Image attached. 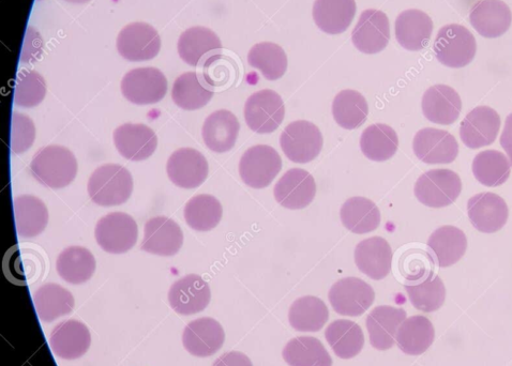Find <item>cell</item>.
Listing matches in <instances>:
<instances>
[{
  "label": "cell",
  "instance_id": "obj_1",
  "mask_svg": "<svg viewBox=\"0 0 512 366\" xmlns=\"http://www.w3.org/2000/svg\"><path fill=\"white\" fill-rule=\"evenodd\" d=\"M30 171L43 186L62 189L77 177L78 161L68 148L51 145L37 152Z\"/></svg>",
  "mask_w": 512,
  "mask_h": 366
},
{
  "label": "cell",
  "instance_id": "obj_2",
  "mask_svg": "<svg viewBox=\"0 0 512 366\" xmlns=\"http://www.w3.org/2000/svg\"><path fill=\"white\" fill-rule=\"evenodd\" d=\"M87 190L92 201L99 206L123 205L133 192V178L122 165L104 164L90 176Z\"/></svg>",
  "mask_w": 512,
  "mask_h": 366
},
{
  "label": "cell",
  "instance_id": "obj_3",
  "mask_svg": "<svg viewBox=\"0 0 512 366\" xmlns=\"http://www.w3.org/2000/svg\"><path fill=\"white\" fill-rule=\"evenodd\" d=\"M477 44L470 30L459 24L440 29L434 42V53L446 67L459 69L470 65L475 58Z\"/></svg>",
  "mask_w": 512,
  "mask_h": 366
},
{
  "label": "cell",
  "instance_id": "obj_4",
  "mask_svg": "<svg viewBox=\"0 0 512 366\" xmlns=\"http://www.w3.org/2000/svg\"><path fill=\"white\" fill-rule=\"evenodd\" d=\"M414 192L421 204L435 209L444 208L458 200L462 181L453 171L432 170L418 178Z\"/></svg>",
  "mask_w": 512,
  "mask_h": 366
},
{
  "label": "cell",
  "instance_id": "obj_5",
  "mask_svg": "<svg viewBox=\"0 0 512 366\" xmlns=\"http://www.w3.org/2000/svg\"><path fill=\"white\" fill-rule=\"evenodd\" d=\"M323 144L320 129L307 120L292 122L280 137L284 155L292 162L299 164L309 163L318 158Z\"/></svg>",
  "mask_w": 512,
  "mask_h": 366
},
{
  "label": "cell",
  "instance_id": "obj_6",
  "mask_svg": "<svg viewBox=\"0 0 512 366\" xmlns=\"http://www.w3.org/2000/svg\"><path fill=\"white\" fill-rule=\"evenodd\" d=\"M282 169V159L277 150L268 145L249 148L239 162V174L253 189L267 188Z\"/></svg>",
  "mask_w": 512,
  "mask_h": 366
},
{
  "label": "cell",
  "instance_id": "obj_7",
  "mask_svg": "<svg viewBox=\"0 0 512 366\" xmlns=\"http://www.w3.org/2000/svg\"><path fill=\"white\" fill-rule=\"evenodd\" d=\"M137 222L125 212H112L101 218L95 230L96 240L105 252L124 254L138 241Z\"/></svg>",
  "mask_w": 512,
  "mask_h": 366
},
{
  "label": "cell",
  "instance_id": "obj_8",
  "mask_svg": "<svg viewBox=\"0 0 512 366\" xmlns=\"http://www.w3.org/2000/svg\"><path fill=\"white\" fill-rule=\"evenodd\" d=\"M284 116V102L274 90L258 91L247 100L245 105L247 125L256 133L275 132L282 124Z\"/></svg>",
  "mask_w": 512,
  "mask_h": 366
},
{
  "label": "cell",
  "instance_id": "obj_9",
  "mask_svg": "<svg viewBox=\"0 0 512 366\" xmlns=\"http://www.w3.org/2000/svg\"><path fill=\"white\" fill-rule=\"evenodd\" d=\"M122 93L133 104H155L167 95L168 80L156 68L134 69L124 76Z\"/></svg>",
  "mask_w": 512,
  "mask_h": 366
},
{
  "label": "cell",
  "instance_id": "obj_10",
  "mask_svg": "<svg viewBox=\"0 0 512 366\" xmlns=\"http://www.w3.org/2000/svg\"><path fill=\"white\" fill-rule=\"evenodd\" d=\"M331 307L340 315L358 317L366 313L375 300L373 288L363 280L345 278L330 288Z\"/></svg>",
  "mask_w": 512,
  "mask_h": 366
},
{
  "label": "cell",
  "instance_id": "obj_11",
  "mask_svg": "<svg viewBox=\"0 0 512 366\" xmlns=\"http://www.w3.org/2000/svg\"><path fill=\"white\" fill-rule=\"evenodd\" d=\"M161 39L157 30L146 23L127 25L117 38V50L129 61L154 59L160 52Z\"/></svg>",
  "mask_w": 512,
  "mask_h": 366
},
{
  "label": "cell",
  "instance_id": "obj_12",
  "mask_svg": "<svg viewBox=\"0 0 512 366\" xmlns=\"http://www.w3.org/2000/svg\"><path fill=\"white\" fill-rule=\"evenodd\" d=\"M416 157L426 164H450L459 155L456 137L447 131L425 128L416 133L413 141Z\"/></svg>",
  "mask_w": 512,
  "mask_h": 366
},
{
  "label": "cell",
  "instance_id": "obj_13",
  "mask_svg": "<svg viewBox=\"0 0 512 366\" xmlns=\"http://www.w3.org/2000/svg\"><path fill=\"white\" fill-rule=\"evenodd\" d=\"M501 129V117L489 106H478L465 116L460 126L463 144L470 149L492 145Z\"/></svg>",
  "mask_w": 512,
  "mask_h": 366
},
{
  "label": "cell",
  "instance_id": "obj_14",
  "mask_svg": "<svg viewBox=\"0 0 512 366\" xmlns=\"http://www.w3.org/2000/svg\"><path fill=\"white\" fill-rule=\"evenodd\" d=\"M468 215L478 232L494 234L506 225L509 209L500 195L490 192L479 193L470 198Z\"/></svg>",
  "mask_w": 512,
  "mask_h": 366
},
{
  "label": "cell",
  "instance_id": "obj_15",
  "mask_svg": "<svg viewBox=\"0 0 512 366\" xmlns=\"http://www.w3.org/2000/svg\"><path fill=\"white\" fill-rule=\"evenodd\" d=\"M169 178L175 186L195 189L203 185L208 177L209 167L200 151L182 148L174 152L167 165Z\"/></svg>",
  "mask_w": 512,
  "mask_h": 366
},
{
  "label": "cell",
  "instance_id": "obj_16",
  "mask_svg": "<svg viewBox=\"0 0 512 366\" xmlns=\"http://www.w3.org/2000/svg\"><path fill=\"white\" fill-rule=\"evenodd\" d=\"M358 51L368 55L378 54L386 49L390 40V25L387 15L375 9L361 13L352 34Z\"/></svg>",
  "mask_w": 512,
  "mask_h": 366
},
{
  "label": "cell",
  "instance_id": "obj_17",
  "mask_svg": "<svg viewBox=\"0 0 512 366\" xmlns=\"http://www.w3.org/2000/svg\"><path fill=\"white\" fill-rule=\"evenodd\" d=\"M212 299L208 283L198 274L176 281L169 292L171 308L180 315H193L203 312Z\"/></svg>",
  "mask_w": 512,
  "mask_h": 366
},
{
  "label": "cell",
  "instance_id": "obj_18",
  "mask_svg": "<svg viewBox=\"0 0 512 366\" xmlns=\"http://www.w3.org/2000/svg\"><path fill=\"white\" fill-rule=\"evenodd\" d=\"M225 341L224 329L214 318L193 320L185 328L183 344L192 356L206 358L215 355Z\"/></svg>",
  "mask_w": 512,
  "mask_h": 366
},
{
  "label": "cell",
  "instance_id": "obj_19",
  "mask_svg": "<svg viewBox=\"0 0 512 366\" xmlns=\"http://www.w3.org/2000/svg\"><path fill=\"white\" fill-rule=\"evenodd\" d=\"M276 201L284 208L299 210L308 207L316 194L313 176L305 170L286 172L275 186Z\"/></svg>",
  "mask_w": 512,
  "mask_h": 366
},
{
  "label": "cell",
  "instance_id": "obj_20",
  "mask_svg": "<svg viewBox=\"0 0 512 366\" xmlns=\"http://www.w3.org/2000/svg\"><path fill=\"white\" fill-rule=\"evenodd\" d=\"M113 139L119 154L130 161H144L152 157L158 146L156 133L142 124L118 127Z\"/></svg>",
  "mask_w": 512,
  "mask_h": 366
},
{
  "label": "cell",
  "instance_id": "obj_21",
  "mask_svg": "<svg viewBox=\"0 0 512 366\" xmlns=\"http://www.w3.org/2000/svg\"><path fill=\"white\" fill-rule=\"evenodd\" d=\"M184 233L172 219L156 217L145 224L142 250L159 256H173L182 249Z\"/></svg>",
  "mask_w": 512,
  "mask_h": 366
},
{
  "label": "cell",
  "instance_id": "obj_22",
  "mask_svg": "<svg viewBox=\"0 0 512 366\" xmlns=\"http://www.w3.org/2000/svg\"><path fill=\"white\" fill-rule=\"evenodd\" d=\"M92 344V335L79 320L69 319L58 324L51 332L50 345L53 353L65 360L83 357Z\"/></svg>",
  "mask_w": 512,
  "mask_h": 366
},
{
  "label": "cell",
  "instance_id": "obj_23",
  "mask_svg": "<svg viewBox=\"0 0 512 366\" xmlns=\"http://www.w3.org/2000/svg\"><path fill=\"white\" fill-rule=\"evenodd\" d=\"M355 263L358 269L372 280L385 279L393 264V250L382 237H372L357 244Z\"/></svg>",
  "mask_w": 512,
  "mask_h": 366
},
{
  "label": "cell",
  "instance_id": "obj_24",
  "mask_svg": "<svg viewBox=\"0 0 512 366\" xmlns=\"http://www.w3.org/2000/svg\"><path fill=\"white\" fill-rule=\"evenodd\" d=\"M425 117L436 125L449 126L458 120L462 101L454 88L447 85L430 87L421 101Z\"/></svg>",
  "mask_w": 512,
  "mask_h": 366
},
{
  "label": "cell",
  "instance_id": "obj_25",
  "mask_svg": "<svg viewBox=\"0 0 512 366\" xmlns=\"http://www.w3.org/2000/svg\"><path fill=\"white\" fill-rule=\"evenodd\" d=\"M470 21L480 36L494 39L508 32L512 13L502 0H480L470 13Z\"/></svg>",
  "mask_w": 512,
  "mask_h": 366
},
{
  "label": "cell",
  "instance_id": "obj_26",
  "mask_svg": "<svg viewBox=\"0 0 512 366\" xmlns=\"http://www.w3.org/2000/svg\"><path fill=\"white\" fill-rule=\"evenodd\" d=\"M433 33V22L424 11L412 9L399 14L396 38L405 50L418 52L428 47Z\"/></svg>",
  "mask_w": 512,
  "mask_h": 366
},
{
  "label": "cell",
  "instance_id": "obj_27",
  "mask_svg": "<svg viewBox=\"0 0 512 366\" xmlns=\"http://www.w3.org/2000/svg\"><path fill=\"white\" fill-rule=\"evenodd\" d=\"M406 319L401 308L381 305L367 317V329L371 345L378 350H388L396 343L397 333Z\"/></svg>",
  "mask_w": 512,
  "mask_h": 366
},
{
  "label": "cell",
  "instance_id": "obj_28",
  "mask_svg": "<svg viewBox=\"0 0 512 366\" xmlns=\"http://www.w3.org/2000/svg\"><path fill=\"white\" fill-rule=\"evenodd\" d=\"M177 48L186 64L198 67L204 59L217 55L222 50V43L212 29L199 26L187 29L180 36Z\"/></svg>",
  "mask_w": 512,
  "mask_h": 366
},
{
  "label": "cell",
  "instance_id": "obj_29",
  "mask_svg": "<svg viewBox=\"0 0 512 366\" xmlns=\"http://www.w3.org/2000/svg\"><path fill=\"white\" fill-rule=\"evenodd\" d=\"M356 11L355 0H315L313 19L322 32L339 35L350 27Z\"/></svg>",
  "mask_w": 512,
  "mask_h": 366
},
{
  "label": "cell",
  "instance_id": "obj_30",
  "mask_svg": "<svg viewBox=\"0 0 512 366\" xmlns=\"http://www.w3.org/2000/svg\"><path fill=\"white\" fill-rule=\"evenodd\" d=\"M237 117L230 111L220 110L209 115L203 125L205 145L212 151L223 154L233 149L239 134Z\"/></svg>",
  "mask_w": 512,
  "mask_h": 366
},
{
  "label": "cell",
  "instance_id": "obj_31",
  "mask_svg": "<svg viewBox=\"0 0 512 366\" xmlns=\"http://www.w3.org/2000/svg\"><path fill=\"white\" fill-rule=\"evenodd\" d=\"M428 247L441 268L457 264L468 250V238L460 228L446 225L430 236Z\"/></svg>",
  "mask_w": 512,
  "mask_h": 366
},
{
  "label": "cell",
  "instance_id": "obj_32",
  "mask_svg": "<svg viewBox=\"0 0 512 366\" xmlns=\"http://www.w3.org/2000/svg\"><path fill=\"white\" fill-rule=\"evenodd\" d=\"M13 207L17 231L22 238L37 237L48 226V208L38 197L18 196L13 202Z\"/></svg>",
  "mask_w": 512,
  "mask_h": 366
},
{
  "label": "cell",
  "instance_id": "obj_33",
  "mask_svg": "<svg viewBox=\"0 0 512 366\" xmlns=\"http://www.w3.org/2000/svg\"><path fill=\"white\" fill-rule=\"evenodd\" d=\"M340 218L349 231L358 235L371 233L381 224L379 207L361 196L352 197L343 204Z\"/></svg>",
  "mask_w": 512,
  "mask_h": 366
},
{
  "label": "cell",
  "instance_id": "obj_34",
  "mask_svg": "<svg viewBox=\"0 0 512 366\" xmlns=\"http://www.w3.org/2000/svg\"><path fill=\"white\" fill-rule=\"evenodd\" d=\"M435 331L430 320L421 315L406 318L400 326L396 342L406 355L419 356L433 344Z\"/></svg>",
  "mask_w": 512,
  "mask_h": 366
},
{
  "label": "cell",
  "instance_id": "obj_35",
  "mask_svg": "<svg viewBox=\"0 0 512 366\" xmlns=\"http://www.w3.org/2000/svg\"><path fill=\"white\" fill-rule=\"evenodd\" d=\"M56 269L59 277L64 281L80 285L93 278L96 259L86 248L70 247L59 254Z\"/></svg>",
  "mask_w": 512,
  "mask_h": 366
},
{
  "label": "cell",
  "instance_id": "obj_36",
  "mask_svg": "<svg viewBox=\"0 0 512 366\" xmlns=\"http://www.w3.org/2000/svg\"><path fill=\"white\" fill-rule=\"evenodd\" d=\"M325 338L337 357L345 360L359 355L365 346L363 329L351 320H335L327 327Z\"/></svg>",
  "mask_w": 512,
  "mask_h": 366
},
{
  "label": "cell",
  "instance_id": "obj_37",
  "mask_svg": "<svg viewBox=\"0 0 512 366\" xmlns=\"http://www.w3.org/2000/svg\"><path fill=\"white\" fill-rule=\"evenodd\" d=\"M34 303L41 322L51 323L59 317L70 314L74 298L66 288L49 283L39 287L34 294Z\"/></svg>",
  "mask_w": 512,
  "mask_h": 366
},
{
  "label": "cell",
  "instance_id": "obj_38",
  "mask_svg": "<svg viewBox=\"0 0 512 366\" xmlns=\"http://www.w3.org/2000/svg\"><path fill=\"white\" fill-rule=\"evenodd\" d=\"M398 147V134L387 125H372L360 137L361 151L369 160L375 162H384L393 158Z\"/></svg>",
  "mask_w": 512,
  "mask_h": 366
},
{
  "label": "cell",
  "instance_id": "obj_39",
  "mask_svg": "<svg viewBox=\"0 0 512 366\" xmlns=\"http://www.w3.org/2000/svg\"><path fill=\"white\" fill-rule=\"evenodd\" d=\"M327 305L318 297L306 296L297 299L290 308L291 326L300 332H318L328 322Z\"/></svg>",
  "mask_w": 512,
  "mask_h": 366
},
{
  "label": "cell",
  "instance_id": "obj_40",
  "mask_svg": "<svg viewBox=\"0 0 512 366\" xmlns=\"http://www.w3.org/2000/svg\"><path fill=\"white\" fill-rule=\"evenodd\" d=\"M283 359L290 366H333L325 346L312 337H298L283 349Z\"/></svg>",
  "mask_w": 512,
  "mask_h": 366
},
{
  "label": "cell",
  "instance_id": "obj_41",
  "mask_svg": "<svg viewBox=\"0 0 512 366\" xmlns=\"http://www.w3.org/2000/svg\"><path fill=\"white\" fill-rule=\"evenodd\" d=\"M214 97V91L205 87L199 74L184 73L176 79L172 89L174 103L186 111L200 110Z\"/></svg>",
  "mask_w": 512,
  "mask_h": 366
},
{
  "label": "cell",
  "instance_id": "obj_42",
  "mask_svg": "<svg viewBox=\"0 0 512 366\" xmlns=\"http://www.w3.org/2000/svg\"><path fill=\"white\" fill-rule=\"evenodd\" d=\"M333 115L337 124L343 129H358L365 124L368 118V102L356 90H342L334 100Z\"/></svg>",
  "mask_w": 512,
  "mask_h": 366
},
{
  "label": "cell",
  "instance_id": "obj_43",
  "mask_svg": "<svg viewBox=\"0 0 512 366\" xmlns=\"http://www.w3.org/2000/svg\"><path fill=\"white\" fill-rule=\"evenodd\" d=\"M472 170L481 185L495 188L504 185L509 179L511 164L501 151L486 150L474 158Z\"/></svg>",
  "mask_w": 512,
  "mask_h": 366
},
{
  "label": "cell",
  "instance_id": "obj_44",
  "mask_svg": "<svg viewBox=\"0 0 512 366\" xmlns=\"http://www.w3.org/2000/svg\"><path fill=\"white\" fill-rule=\"evenodd\" d=\"M223 215L221 203L213 195L200 194L191 198L184 210L187 224L194 231L209 232L220 223Z\"/></svg>",
  "mask_w": 512,
  "mask_h": 366
},
{
  "label": "cell",
  "instance_id": "obj_45",
  "mask_svg": "<svg viewBox=\"0 0 512 366\" xmlns=\"http://www.w3.org/2000/svg\"><path fill=\"white\" fill-rule=\"evenodd\" d=\"M248 63L268 81H277L288 70V56L280 45L271 42L255 44L248 54Z\"/></svg>",
  "mask_w": 512,
  "mask_h": 366
},
{
  "label": "cell",
  "instance_id": "obj_46",
  "mask_svg": "<svg viewBox=\"0 0 512 366\" xmlns=\"http://www.w3.org/2000/svg\"><path fill=\"white\" fill-rule=\"evenodd\" d=\"M411 303L418 311L432 313L443 307L446 299V287L439 276H431L424 282L405 285Z\"/></svg>",
  "mask_w": 512,
  "mask_h": 366
},
{
  "label": "cell",
  "instance_id": "obj_47",
  "mask_svg": "<svg viewBox=\"0 0 512 366\" xmlns=\"http://www.w3.org/2000/svg\"><path fill=\"white\" fill-rule=\"evenodd\" d=\"M47 95V83L37 71L23 70L19 73L14 90V103L21 108H35Z\"/></svg>",
  "mask_w": 512,
  "mask_h": 366
},
{
  "label": "cell",
  "instance_id": "obj_48",
  "mask_svg": "<svg viewBox=\"0 0 512 366\" xmlns=\"http://www.w3.org/2000/svg\"><path fill=\"white\" fill-rule=\"evenodd\" d=\"M401 276L409 282H424L434 274V258L421 249H410L401 254L398 264Z\"/></svg>",
  "mask_w": 512,
  "mask_h": 366
},
{
  "label": "cell",
  "instance_id": "obj_49",
  "mask_svg": "<svg viewBox=\"0 0 512 366\" xmlns=\"http://www.w3.org/2000/svg\"><path fill=\"white\" fill-rule=\"evenodd\" d=\"M34 122L25 115L14 113L11 127V149L14 154H22L35 142Z\"/></svg>",
  "mask_w": 512,
  "mask_h": 366
},
{
  "label": "cell",
  "instance_id": "obj_50",
  "mask_svg": "<svg viewBox=\"0 0 512 366\" xmlns=\"http://www.w3.org/2000/svg\"><path fill=\"white\" fill-rule=\"evenodd\" d=\"M233 68L234 65L230 58L217 54L205 61L203 78L212 87H222L232 80Z\"/></svg>",
  "mask_w": 512,
  "mask_h": 366
},
{
  "label": "cell",
  "instance_id": "obj_51",
  "mask_svg": "<svg viewBox=\"0 0 512 366\" xmlns=\"http://www.w3.org/2000/svg\"><path fill=\"white\" fill-rule=\"evenodd\" d=\"M213 366H253V364L245 354L230 352L218 358Z\"/></svg>",
  "mask_w": 512,
  "mask_h": 366
},
{
  "label": "cell",
  "instance_id": "obj_52",
  "mask_svg": "<svg viewBox=\"0 0 512 366\" xmlns=\"http://www.w3.org/2000/svg\"><path fill=\"white\" fill-rule=\"evenodd\" d=\"M500 141L512 167V113L506 118Z\"/></svg>",
  "mask_w": 512,
  "mask_h": 366
},
{
  "label": "cell",
  "instance_id": "obj_53",
  "mask_svg": "<svg viewBox=\"0 0 512 366\" xmlns=\"http://www.w3.org/2000/svg\"><path fill=\"white\" fill-rule=\"evenodd\" d=\"M66 2L72 3V4H86V3L90 2V0H66Z\"/></svg>",
  "mask_w": 512,
  "mask_h": 366
}]
</instances>
